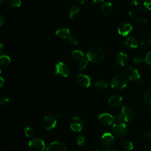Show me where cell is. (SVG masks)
Returning a JSON list of instances; mask_svg holds the SVG:
<instances>
[{
	"label": "cell",
	"instance_id": "1",
	"mask_svg": "<svg viewBox=\"0 0 151 151\" xmlns=\"http://www.w3.org/2000/svg\"><path fill=\"white\" fill-rule=\"evenodd\" d=\"M104 52L102 48L99 47L91 48L87 52L86 57L88 61L97 63L101 62L104 57Z\"/></svg>",
	"mask_w": 151,
	"mask_h": 151
},
{
	"label": "cell",
	"instance_id": "2",
	"mask_svg": "<svg viewBox=\"0 0 151 151\" xmlns=\"http://www.w3.org/2000/svg\"><path fill=\"white\" fill-rule=\"evenodd\" d=\"M127 85V78L123 74L119 73L116 74L111 80V87L115 90H121L124 88Z\"/></svg>",
	"mask_w": 151,
	"mask_h": 151
},
{
	"label": "cell",
	"instance_id": "3",
	"mask_svg": "<svg viewBox=\"0 0 151 151\" xmlns=\"http://www.w3.org/2000/svg\"><path fill=\"white\" fill-rule=\"evenodd\" d=\"M112 131L116 136L122 137L127 134L128 128L125 122H116L113 124Z\"/></svg>",
	"mask_w": 151,
	"mask_h": 151
},
{
	"label": "cell",
	"instance_id": "4",
	"mask_svg": "<svg viewBox=\"0 0 151 151\" xmlns=\"http://www.w3.org/2000/svg\"><path fill=\"white\" fill-rule=\"evenodd\" d=\"M28 146L29 151H44L46 148L44 140L38 137L31 139L28 142Z\"/></svg>",
	"mask_w": 151,
	"mask_h": 151
},
{
	"label": "cell",
	"instance_id": "5",
	"mask_svg": "<svg viewBox=\"0 0 151 151\" xmlns=\"http://www.w3.org/2000/svg\"><path fill=\"white\" fill-rule=\"evenodd\" d=\"M69 126L73 132H80L84 127V122L81 117L74 116L70 120Z\"/></svg>",
	"mask_w": 151,
	"mask_h": 151
},
{
	"label": "cell",
	"instance_id": "6",
	"mask_svg": "<svg viewBox=\"0 0 151 151\" xmlns=\"http://www.w3.org/2000/svg\"><path fill=\"white\" fill-rule=\"evenodd\" d=\"M57 123V117L52 115H47L42 120V125L46 130H51L55 128Z\"/></svg>",
	"mask_w": 151,
	"mask_h": 151
},
{
	"label": "cell",
	"instance_id": "7",
	"mask_svg": "<svg viewBox=\"0 0 151 151\" xmlns=\"http://www.w3.org/2000/svg\"><path fill=\"white\" fill-rule=\"evenodd\" d=\"M55 73L61 77H67L70 74L68 67L61 61H58L55 67Z\"/></svg>",
	"mask_w": 151,
	"mask_h": 151
},
{
	"label": "cell",
	"instance_id": "8",
	"mask_svg": "<svg viewBox=\"0 0 151 151\" xmlns=\"http://www.w3.org/2000/svg\"><path fill=\"white\" fill-rule=\"evenodd\" d=\"M45 151H67V147L61 141H54L46 146Z\"/></svg>",
	"mask_w": 151,
	"mask_h": 151
},
{
	"label": "cell",
	"instance_id": "9",
	"mask_svg": "<svg viewBox=\"0 0 151 151\" xmlns=\"http://www.w3.org/2000/svg\"><path fill=\"white\" fill-rule=\"evenodd\" d=\"M132 25L127 21H124L121 22L118 26V33L123 37L127 35L132 30Z\"/></svg>",
	"mask_w": 151,
	"mask_h": 151
},
{
	"label": "cell",
	"instance_id": "10",
	"mask_svg": "<svg viewBox=\"0 0 151 151\" xmlns=\"http://www.w3.org/2000/svg\"><path fill=\"white\" fill-rule=\"evenodd\" d=\"M120 113L125 123L131 121L134 117L133 110L130 107L127 106H124L122 107Z\"/></svg>",
	"mask_w": 151,
	"mask_h": 151
},
{
	"label": "cell",
	"instance_id": "11",
	"mask_svg": "<svg viewBox=\"0 0 151 151\" xmlns=\"http://www.w3.org/2000/svg\"><path fill=\"white\" fill-rule=\"evenodd\" d=\"M102 145L106 147H110L114 142V136L110 132H106L103 134L101 139Z\"/></svg>",
	"mask_w": 151,
	"mask_h": 151
},
{
	"label": "cell",
	"instance_id": "12",
	"mask_svg": "<svg viewBox=\"0 0 151 151\" xmlns=\"http://www.w3.org/2000/svg\"><path fill=\"white\" fill-rule=\"evenodd\" d=\"M77 81L80 86L83 88H87L91 84V78L87 75L79 74L77 76Z\"/></svg>",
	"mask_w": 151,
	"mask_h": 151
},
{
	"label": "cell",
	"instance_id": "13",
	"mask_svg": "<svg viewBox=\"0 0 151 151\" xmlns=\"http://www.w3.org/2000/svg\"><path fill=\"white\" fill-rule=\"evenodd\" d=\"M126 76L130 80L133 81H136L139 80L140 74L139 71L134 68L130 67L126 68L125 71Z\"/></svg>",
	"mask_w": 151,
	"mask_h": 151
},
{
	"label": "cell",
	"instance_id": "14",
	"mask_svg": "<svg viewBox=\"0 0 151 151\" xmlns=\"http://www.w3.org/2000/svg\"><path fill=\"white\" fill-rule=\"evenodd\" d=\"M99 120L101 124L109 126L114 123V116L109 113H103L99 116Z\"/></svg>",
	"mask_w": 151,
	"mask_h": 151
},
{
	"label": "cell",
	"instance_id": "15",
	"mask_svg": "<svg viewBox=\"0 0 151 151\" xmlns=\"http://www.w3.org/2000/svg\"><path fill=\"white\" fill-rule=\"evenodd\" d=\"M123 101V98L119 95H114L111 96L109 100V104L111 107H117L119 106Z\"/></svg>",
	"mask_w": 151,
	"mask_h": 151
},
{
	"label": "cell",
	"instance_id": "16",
	"mask_svg": "<svg viewBox=\"0 0 151 151\" xmlns=\"http://www.w3.org/2000/svg\"><path fill=\"white\" fill-rule=\"evenodd\" d=\"M116 60L118 64L121 66L125 65L128 61V55L124 51H120L116 57Z\"/></svg>",
	"mask_w": 151,
	"mask_h": 151
},
{
	"label": "cell",
	"instance_id": "17",
	"mask_svg": "<svg viewBox=\"0 0 151 151\" xmlns=\"http://www.w3.org/2000/svg\"><path fill=\"white\" fill-rule=\"evenodd\" d=\"M124 45L129 48H136L139 46L137 40L133 37H127L124 41Z\"/></svg>",
	"mask_w": 151,
	"mask_h": 151
},
{
	"label": "cell",
	"instance_id": "18",
	"mask_svg": "<svg viewBox=\"0 0 151 151\" xmlns=\"http://www.w3.org/2000/svg\"><path fill=\"white\" fill-rule=\"evenodd\" d=\"M101 12L104 15H110L113 11V6L110 2H105L101 5Z\"/></svg>",
	"mask_w": 151,
	"mask_h": 151
},
{
	"label": "cell",
	"instance_id": "19",
	"mask_svg": "<svg viewBox=\"0 0 151 151\" xmlns=\"http://www.w3.org/2000/svg\"><path fill=\"white\" fill-rule=\"evenodd\" d=\"M55 34L62 38H67L70 37V31L67 28H60L55 31Z\"/></svg>",
	"mask_w": 151,
	"mask_h": 151
},
{
	"label": "cell",
	"instance_id": "20",
	"mask_svg": "<svg viewBox=\"0 0 151 151\" xmlns=\"http://www.w3.org/2000/svg\"><path fill=\"white\" fill-rule=\"evenodd\" d=\"M80 9L77 5H73L71 6L68 10V16L70 18L74 19L76 18L80 13Z\"/></svg>",
	"mask_w": 151,
	"mask_h": 151
},
{
	"label": "cell",
	"instance_id": "21",
	"mask_svg": "<svg viewBox=\"0 0 151 151\" xmlns=\"http://www.w3.org/2000/svg\"><path fill=\"white\" fill-rule=\"evenodd\" d=\"M71 55L74 60L78 61H81L84 59V54L81 50H76L73 51L71 52Z\"/></svg>",
	"mask_w": 151,
	"mask_h": 151
},
{
	"label": "cell",
	"instance_id": "22",
	"mask_svg": "<svg viewBox=\"0 0 151 151\" xmlns=\"http://www.w3.org/2000/svg\"><path fill=\"white\" fill-rule=\"evenodd\" d=\"M121 146L125 151H131L133 149V145L128 139H123L121 142Z\"/></svg>",
	"mask_w": 151,
	"mask_h": 151
},
{
	"label": "cell",
	"instance_id": "23",
	"mask_svg": "<svg viewBox=\"0 0 151 151\" xmlns=\"http://www.w3.org/2000/svg\"><path fill=\"white\" fill-rule=\"evenodd\" d=\"M6 5L11 8H18L21 6V0H5Z\"/></svg>",
	"mask_w": 151,
	"mask_h": 151
},
{
	"label": "cell",
	"instance_id": "24",
	"mask_svg": "<svg viewBox=\"0 0 151 151\" xmlns=\"http://www.w3.org/2000/svg\"><path fill=\"white\" fill-rule=\"evenodd\" d=\"M11 63L10 57L4 54H1L0 55V63L2 65H7Z\"/></svg>",
	"mask_w": 151,
	"mask_h": 151
},
{
	"label": "cell",
	"instance_id": "25",
	"mask_svg": "<svg viewBox=\"0 0 151 151\" xmlns=\"http://www.w3.org/2000/svg\"><path fill=\"white\" fill-rule=\"evenodd\" d=\"M95 87L99 89H104L107 87V82L104 80H99L95 82Z\"/></svg>",
	"mask_w": 151,
	"mask_h": 151
},
{
	"label": "cell",
	"instance_id": "26",
	"mask_svg": "<svg viewBox=\"0 0 151 151\" xmlns=\"http://www.w3.org/2000/svg\"><path fill=\"white\" fill-rule=\"evenodd\" d=\"M86 142H87V140H86V137L83 135V134H80L79 135L77 139H76V143L77 144L80 146V147H83L84 146H85V145L86 144Z\"/></svg>",
	"mask_w": 151,
	"mask_h": 151
},
{
	"label": "cell",
	"instance_id": "27",
	"mask_svg": "<svg viewBox=\"0 0 151 151\" xmlns=\"http://www.w3.org/2000/svg\"><path fill=\"white\" fill-rule=\"evenodd\" d=\"M25 136L27 137H31L34 134V129L31 126H27L23 129Z\"/></svg>",
	"mask_w": 151,
	"mask_h": 151
},
{
	"label": "cell",
	"instance_id": "28",
	"mask_svg": "<svg viewBox=\"0 0 151 151\" xmlns=\"http://www.w3.org/2000/svg\"><path fill=\"white\" fill-rule=\"evenodd\" d=\"M143 99L145 101L151 106V90H147L144 93Z\"/></svg>",
	"mask_w": 151,
	"mask_h": 151
},
{
	"label": "cell",
	"instance_id": "29",
	"mask_svg": "<svg viewBox=\"0 0 151 151\" xmlns=\"http://www.w3.org/2000/svg\"><path fill=\"white\" fill-rule=\"evenodd\" d=\"M136 24L140 27H145L147 24V21L144 18H139L137 19Z\"/></svg>",
	"mask_w": 151,
	"mask_h": 151
},
{
	"label": "cell",
	"instance_id": "30",
	"mask_svg": "<svg viewBox=\"0 0 151 151\" xmlns=\"http://www.w3.org/2000/svg\"><path fill=\"white\" fill-rule=\"evenodd\" d=\"M88 60L87 59H84L82 61H80L79 64H78V68L80 70H83L84 68H85L88 64Z\"/></svg>",
	"mask_w": 151,
	"mask_h": 151
},
{
	"label": "cell",
	"instance_id": "31",
	"mask_svg": "<svg viewBox=\"0 0 151 151\" xmlns=\"http://www.w3.org/2000/svg\"><path fill=\"white\" fill-rule=\"evenodd\" d=\"M142 138L145 140H151V130L146 131L142 134Z\"/></svg>",
	"mask_w": 151,
	"mask_h": 151
},
{
	"label": "cell",
	"instance_id": "32",
	"mask_svg": "<svg viewBox=\"0 0 151 151\" xmlns=\"http://www.w3.org/2000/svg\"><path fill=\"white\" fill-rule=\"evenodd\" d=\"M145 58H144L143 57V56L140 55H136L133 58V61L136 63V64H139V63H142L144 60H145Z\"/></svg>",
	"mask_w": 151,
	"mask_h": 151
},
{
	"label": "cell",
	"instance_id": "33",
	"mask_svg": "<svg viewBox=\"0 0 151 151\" xmlns=\"http://www.w3.org/2000/svg\"><path fill=\"white\" fill-rule=\"evenodd\" d=\"M9 100H10V99L8 97L6 96H3L2 95L0 97V103L2 105L5 104L8 102H9Z\"/></svg>",
	"mask_w": 151,
	"mask_h": 151
},
{
	"label": "cell",
	"instance_id": "34",
	"mask_svg": "<svg viewBox=\"0 0 151 151\" xmlns=\"http://www.w3.org/2000/svg\"><path fill=\"white\" fill-rule=\"evenodd\" d=\"M68 41L73 45H76L78 43V39L75 36H70L68 38Z\"/></svg>",
	"mask_w": 151,
	"mask_h": 151
},
{
	"label": "cell",
	"instance_id": "35",
	"mask_svg": "<svg viewBox=\"0 0 151 151\" xmlns=\"http://www.w3.org/2000/svg\"><path fill=\"white\" fill-rule=\"evenodd\" d=\"M144 6L149 10H151V0H144Z\"/></svg>",
	"mask_w": 151,
	"mask_h": 151
},
{
	"label": "cell",
	"instance_id": "36",
	"mask_svg": "<svg viewBox=\"0 0 151 151\" xmlns=\"http://www.w3.org/2000/svg\"><path fill=\"white\" fill-rule=\"evenodd\" d=\"M145 62L149 64V65H151V51H150L146 55V57H145Z\"/></svg>",
	"mask_w": 151,
	"mask_h": 151
},
{
	"label": "cell",
	"instance_id": "37",
	"mask_svg": "<svg viewBox=\"0 0 151 151\" xmlns=\"http://www.w3.org/2000/svg\"><path fill=\"white\" fill-rule=\"evenodd\" d=\"M149 44V41H142L139 43V45L140 47H141L142 48H146L148 46Z\"/></svg>",
	"mask_w": 151,
	"mask_h": 151
},
{
	"label": "cell",
	"instance_id": "38",
	"mask_svg": "<svg viewBox=\"0 0 151 151\" xmlns=\"http://www.w3.org/2000/svg\"><path fill=\"white\" fill-rule=\"evenodd\" d=\"M144 0H130V2L132 4L134 5H138L140 4L142 2H143Z\"/></svg>",
	"mask_w": 151,
	"mask_h": 151
},
{
	"label": "cell",
	"instance_id": "39",
	"mask_svg": "<svg viewBox=\"0 0 151 151\" xmlns=\"http://www.w3.org/2000/svg\"><path fill=\"white\" fill-rule=\"evenodd\" d=\"M5 18L4 16L2 14H1V15H0V25L2 26L5 23Z\"/></svg>",
	"mask_w": 151,
	"mask_h": 151
},
{
	"label": "cell",
	"instance_id": "40",
	"mask_svg": "<svg viewBox=\"0 0 151 151\" xmlns=\"http://www.w3.org/2000/svg\"><path fill=\"white\" fill-rule=\"evenodd\" d=\"M128 15L131 18H134L136 17V13L134 11H130L128 13Z\"/></svg>",
	"mask_w": 151,
	"mask_h": 151
},
{
	"label": "cell",
	"instance_id": "41",
	"mask_svg": "<svg viewBox=\"0 0 151 151\" xmlns=\"http://www.w3.org/2000/svg\"><path fill=\"white\" fill-rule=\"evenodd\" d=\"M146 9H146L145 6H140V7L138 8V11H139L140 13L144 14V13H145Z\"/></svg>",
	"mask_w": 151,
	"mask_h": 151
},
{
	"label": "cell",
	"instance_id": "42",
	"mask_svg": "<svg viewBox=\"0 0 151 151\" xmlns=\"http://www.w3.org/2000/svg\"><path fill=\"white\" fill-rule=\"evenodd\" d=\"M87 2V0H78V4L79 5H84Z\"/></svg>",
	"mask_w": 151,
	"mask_h": 151
},
{
	"label": "cell",
	"instance_id": "43",
	"mask_svg": "<svg viewBox=\"0 0 151 151\" xmlns=\"http://www.w3.org/2000/svg\"><path fill=\"white\" fill-rule=\"evenodd\" d=\"M0 80H1V87H2L3 86L4 83V80L2 77H0Z\"/></svg>",
	"mask_w": 151,
	"mask_h": 151
},
{
	"label": "cell",
	"instance_id": "44",
	"mask_svg": "<svg viewBox=\"0 0 151 151\" xmlns=\"http://www.w3.org/2000/svg\"><path fill=\"white\" fill-rule=\"evenodd\" d=\"M95 151H98V150H95ZM103 151H116V150L113 149H111V148H108V149H106L104 150Z\"/></svg>",
	"mask_w": 151,
	"mask_h": 151
},
{
	"label": "cell",
	"instance_id": "45",
	"mask_svg": "<svg viewBox=\"0 0 151 151\" xmlns=\"http://www.w3.org/2000/svg\"><path fill=\"white\" fill-rule=\"evenodd\" d=\"M104 1V0H93V2L94 3H99V2H101Z\"/></svg>",
	"mask_w": 151,
	"mask_h": 151
},
{
	"label": "cell",
	"instance_id": "46",
	"mask_svg": "<svg viewBox=\"0 0 151 151\" xmlns=\"http://www.w3.org/2000/svg\"><path fill=\"white\" fill-rule=\"evenodd\" d=\"M3 44L2 43H1V45H0V51L1 52H2V51L3 50Z\"/></svg>",
	"mask_w": 151,
	"mask_h": 151
},
{
	"label": "cell",
	"instance_id": "47",
	"mask_svg": "<svg viewBox=\"0 0 151 151\" xmlns=\"http://www.w3.org/2000/svg\"><path fill=\"white\" fill-rule=\"evenodd\" d=\"M149 44L151 45V34L149 36Z\"/></svg>",
	"mask_w": 151,
	"mask_h": 151
},
{
	"label": "cell",
	"instance_id": "48",
	"mask_svg": "<svg viewBox=\"0 0 151 151\" xmlns=\"http://www.w3.org/2000/svg\"><path fill=\"white\" fill-rule=\"evenodd\" d=\"M4 0H1V2H0V3H1V4H2V3H3V2H4Z\"/></svg>",
	"mask_w": 151,
	"mask_h": 151
},
{
	"label": "cell",
	"instance_id": "49",
	"mask_svg": "<svg viewBox=\"0 0 151 151\" xmlns=\"http://www.w3.org/2000/svg\"><path fill=\"white\" fill-rule=\"evenodd\" d=\"M150 117L151 119V111H150Z\"/></svg>",
	"mask_w": 151,
	"mask_h": 151
}]
</instances>
